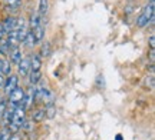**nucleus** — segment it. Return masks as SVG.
Returning a JSON list of instances; mask_svg holds the SVG:
<instances>
[{
    "label": "nucleus",
    "mask_w": 155,
    "mask_h": 140,
    "mask_svg": "<svg viewBox=\"0 0 155 140\" xmlns=\"http://www.w3.org/2000/svg\"><path fill=\"white\" fill-rule=\"evenodd\" d=\"M30 73V56L22 57V60L17 64V76L19 77H28Z\"/></svg>",
    "instance_id": "39448f33"
},
{
    "label": "nucleus",
    "mask_w": 155,
    "mask_h": 140,
    "mask_svg": "<svg viewBox=\"0 0 155 140\" xmlns=\"http://www.w3.org/2000/svg\"><path fill=\"white\" fill-rule=\"evenodd\" d=\"M0 120H2V117H0Z\"/></svg>",
    "instance_id": "cd10ccee"
},
{
    "label": "nucleus",
    "mask_w": 155,
    "mask_h": 140,
    "mask_svg": "<svg viewBox=\"0 0 155 140\" xmlns=\"http://www.w3.org/2000/svg\"><path fill=\"white\" fill-rule=\"evenodd\" d=\"M42 57L40 54H30V72H40L42 70Z\"/></svg>",
    "instance_id": "0eeeda50"
},
{
    "label": "nucleus",
    "mask_w": 155,
    "mask_h": 140,
    "mask_svg": "<svg viewBox=\"0 0 155 140\" xmlns=\"http://www.w3.org/2000/svg\"><path fill=\"white\" fill-rule=\"evenodd\" d=\"M10 140H22V137H20V135H19V133H15V135L10 136Z\"/></svg>",
    "instance_id": "5701e85b"
},
{
    "label": "nucleus",
    "mask_w": 155,
    "mask_h": 140,
    "mask_svg": "<svg viewBox=\"0 0 155 140\" xmlns=\"http://www.w3.org/2000/svg\"><path fill=\"white\" fill-rule=\"evenodd\" d=\"M29 76V86H36L42 79V72H30Z\"/></svg>",
    "instance_id": "2eb2a0df"
},
{
    "label": "nucleus",
    "mask_w": 155,
    "mask_h": 140,
    "mask_svg": "<svg viewBox=\"0 0 155 140\" xmlns=\"http://www.w3.org/2000/svg\"><path fill=\"white\" fill-rule=\"evenodd\" d=\"M154 2L152 3H148V5L144 7V10L141 11V14L138 16L137 19V26L138 27H145V26H148L151 22H154Z\"/></svg>",
    "instance_id": "f257e3e1"
},
{
    "label": "nucleus",
    "mask_w": 155,
    "mask_h": 140,
    "mask_svg": "<svg viewBox=\"0 0 155 140\" xmlns=\"http://www.w3.org/2000/svg\"><path fill=\"white\" fill-rule=\"evenodd\" d=\"M6 5H7V7H9L10 10H15L17 7H20L22 0H6Z\"/></svg>",
    "instance_id": "f3484780"
},
{
    "label": "nucleus",
    "mask_w": 155,
    "mask_h": 140,
    "mask_svg": "<svg viewBox=\"0 0 155 140\" xmlns=\"http://www.w3.org/2000/svg\"><path fill=\"white\" fill-rule=\"evenodd\" d=\"M48 10H49V0H39V9H38L39 16L43 19V16L48 14Z\"/></svg>",
    "instance_id": "4468645a"
},
{
    "label": "nucleus",
    "mask_w": 155,
    "mask_h": 140,
    "mask_svg": "<svg viewBox=\"0 0 155 140\" xmlns=\"http://www.w3.org/2000/svg\"><path fill=\"white\" fill-rule=\"evenodd\" d=\"M42 22V17L39 16L38 11H33L32 14H30V22H29V30H33V29H36L40 24Z\"/></svg>",
    "instance_id": "9b49d317"
},
{
    "label": "nucleus",
    "mask_w": 155,
    "mask_h": 140,
    "mask_svg": "<svg viewBox=\"0 0 155 140\" xmlns=\"http://www.w3.org/2000/svg\"><path fill=\"white\" fill-rule=\"evenodd\" d=\"M10 130L7 129V127H2L0 129V140H10Z\"/></svg>",
    "instance_id": "a211bd4d"
},
{
    "label": "nucleus",
    "mask_w": 155,
    "mask_h": 140,
    "mask_svg": "<svg viewBox=\"0 0 155 140\" xmlns=\"http://www.w3.org/2000/svg\"><path fill=\"white\" fill-rule=\"evenodd\" d=\"M22 129L23 130H26V132H33V129H35V123L30 120V119H26V122L23 123V126H22Z\"/></svg>",
    "instance_id": "6ab92c4d"
},
{
    "label": "nucleus",
    "mask_w": 155,
    "mask_h": 140,
    "mask_svg": "<svg viewBox=\"0 0 155 140\" xmlns=\"http://www.w3.org/2000/svg\"><path fill=\"white\" fill-rule=\"evenodd\" d=\"M9 57H10V64H15V66H17L19 64V62L22 60V49H20V46H16V47H13V49H10V53H9Z\"/></svg>",
    "instance_id": "423d86ee"
},
{
    "label": "nucleus",
    "mask_w": 155,
    "mask_h": 140,
    "mask_svg": "<svg viewBox=\"0 0 155 140\" xmlns=\"http://www.w3.org/2000/svg\"><path fill=\"white\" fill-rule=\"evenodd\" d=\"M17 86H19V76H17V74H10V76H7L5 80V86H3V92H5L6 97L10 95Z\"/></svg>",
    "instance_id": "7ed1b4c3"
},
{
    "label": "nucleus",
    "mask_w": 155,
    "mask_h": 140,
    "mask_svg": "<svg viewBox=\"0 0 155 140\" xmlns=\"http://www.w3.org/2000/svg\"><path fill=\"white\" fill-rule=\"evenodd\" d=\"M22 45L26 47V49H33L35 46H36V39H35L33 33L29 30L28 34H26V37H25V40L22 42Z\"/></svg>",
    "instance_id": "f8f14e48"
},
{
    "label": "nucleus",
    "mask_w": 155,
    "mask_h": 140,
    "mask_svg": "<svg viewBox=\"0 0 155 140\" xmlns=\"http://www.w3.org/2000/svg\"><path fill=\"white\" fill-rule=\"evenodd\" d=\"M145 86H147V87H150V89L154 87V74H150V77L145 79Z\"/></svg>",
    "instance_id": "aec40b11"
},
{
    "label": "nucleus",
    "mask_w": 155,
    "mask_h": 140,
    "mask_svg": "<svg viewBox=\"0 0 155 140\" xmlns=\"http://www.w3.org/2000/svg\"><path fill=\"white\" fill-rule=\"evenodd\" d=\"M35 100H36V93H35V86H29L28 90H25V99H23L22 106L26 110H30L33 106Z\"/></svg>",
    "instance_id": "20e7f679"
},
{
    "label": "nucleus",
    "mask_w": 155,
    "mask_h": 140,
    "mask_svg": "<svg viewBox=\"0 0 155 140\" xmlns=\"http://www.w3.org/2000/svg\"><path fill=\"white\" fill-rule=\"evenodd\" d=\"M46 119V112H45V109H42V107H39V109H35L33 112H32V114H30V120L32 122H42V120H45Z\"/></svg>",
    "instance_id": "1a4fd4ad"
},
{
    "label": "nucleus",
    "mask_w": 155,
    "mask_h": 140,
    "mask_svg": "<svg viewBox=\"0 0 155 140\" xmlns=\"http://www.w3.org/2000/svg\"><path fill=\"white\" fill-rule=\"evenodd\" d=\"M5 36H6V33H5V30H3V26H2V23H0V40L5 39Z\"/></svg>",
    "instance_id": "b1692460"
},
{
    "label": "nucleus",
    "mask_w": 155,
    "mask_h": 140,
    "mask_svg": "<svg viewBox=\"0 0 155 140\" xmlns=\"http://www.w3.org/2000/svg\"><path fill=\"white\" fill-rule=\"evenodd\" d=\"M115 139H116V140H122V135H116Z\"/></svg>",
    "instance_id": "bb28decb"
},
{
    "label": "nucleus",
    "mask_w": 155,
    "mask_h": 140,
    "mask_svg": "<svg viewBox=\"0 0 155 140\" xmlns=\"http://www.w3.org/2000/svg\"><path fill=\"white\" fill-rule=\"evenodd\" d=\"M3 63H5V59L0 57V74H2V70H3Z\"/></svg>",
    "instance_id": "a878e982"
},
{
    "label": "nucleus",
    "mask_w": 155,
    "mask_h": 140,
    "mask_svg": "<svg viewBox=\"0 0 155 140\" xmlns=\"http://www.w3.org/2000/svg\"><path fill=\"white\" fill-rule=\"evenodd\" d=\"M5 80H6V77L3 76V74H0V90H3V86H5Z\"/></svg>",
    "instance_id": "4be33fe9"
},
{
    "label": "nucleus",
    "mask_w": 155,
    "mask_h": 140,
    "mask_svg": "<svg viewBox=\"0 0 155 140\" xmlns=\"http://www.w3.org/2000/svg\"><path fill=\"white\" fill-rule=\"evenodd\" d=\"M9 53H10V46H9L6 39H2L0 40V57L5 59V57L9 56Z\"/></svg>",
    "instance_id": "ddd939ff"
},
{
    "label": "nucleus",
    "mask_w": 155,
    "mask_h": 140,
    "mask_svg": "<svg viewBox=\"0 0 155 140\" xmlns=\"http://www.w3.org/2000/svg\"><path fill=\"white\" fill-rule=\"evenodd\" d=\"M2 26H3V30H5V33H10L12 30H15V26H16V17L13 16H9L5 19V22L2 23Z\"/></svg>",
    "instance_id": "6e6552de"
},
{
    "label": "nucleus",
    "mask_w": 155,
    "mask_h": 140,
    "mask_svg": "<svg viewBox=\"0 0 155 140\" xmlns=\"http://www.w3.org/2000/svg\"><path fill=\"white\" fill-rule=\"evenodd\" d=\"M23 99H25V89L20 87V86H17L16 89L7 96V99H6V100H7V107L15 109V107H17V106H22Z\"/></svg>",
    "instance_id": "f03ea898"
},
{
    "label": "nucleus",
    "mask_w": 155,
    "mask_h": 140,
    "mask_svg": "<svg viewBox=\"0 0 155 140\" xmlns=\"http://www.w3.org/2000/svg\"><path fill=\"white\" fill-rule=\"evenodd\" d=\"M50 53H52V46H50L49 42H45L42 45V49H40V57H49Z\"/></svg>",
    "instance_id": "dca6fc26"
},
{
    "label": "nucleus",
    "mask_w": 155,
    "mask_h": 140,
    "mask_svg": "<svg viewBox=\"0 0 155 140\" xmlns=\"http://www.w3.org/2000/svg\"><path fill=\"white\" fill-rule=\"evenodd\" d=\"M154 60H155V57H154V50H150V62L154 63Z\"/></svg>",
    "instance_id": "393cba45"
},
{
    "label": "nucleus",
    "mask_w": 155,
    "mask_h": 140,
    "mask_svg": "<svg viewBox=\"0 0 155 140\" xmlns=\"http://www.w3.org/2000/svg\"><path fill=\"white\" fill-rule=\"evenodd\" d=\"M30 32L33 33L35 39H36V45L43 42V39H45V27H43V23H40L38 27L33 29V30H30Z\"/></svg>",
    "instance_id": "9d476101"
},
{
    "label": "nucleus",
    "mask_w": 155,
    "mask_h": 140,
    "mask_svg": "<svg viewBox=\"0 0 155 140\" xmlns=\"http://www.w3.org/2000/svg\"><path fill=\"white\" fill-rule=\"evenodd\" d=\"M154 34L150 36V50H155V42H154Z\"/></svg>",
    "instance_id": "412c9836"
}]
</instances>
